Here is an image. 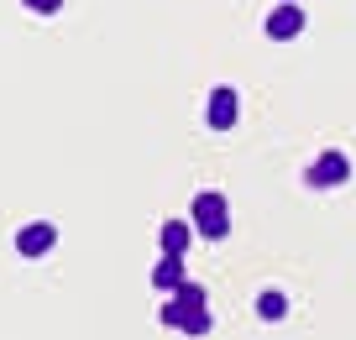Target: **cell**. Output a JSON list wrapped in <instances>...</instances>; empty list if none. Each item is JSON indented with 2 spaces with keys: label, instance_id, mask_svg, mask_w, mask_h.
<instances>
[{
  "label": "cell",
  "instance_id": "cell-1",
  "mask_svg": "<svg viewBox=\"0 0 356 340\" xmlns=\"http://www.w3.org/2000/svg\"><path fill=\"white\" fill-rule=\"evenodd\" d=\"M189 220H194V231H200V241H225V236H231V204H225V194H215V188L194 194Z\"/></svg>",
  "mask_w": 356,
  "mask_h": 340
},
{
  "label": "cell",
  "instance_id": "cell-2",
  "mask_svg": "<svg viewBox=\"0 0 356 340\" xmlns=\"http://www.w3.org/2000/svg\"><path fill=\"white\" fill-rule=\"evenodd\" d=\"M236 121H241V89L215 84L210 89V105H204V126H210V131H231Z\"/></svg>",
  "mask_w": 356,
  "mask_h": 340
},
{
  "label": "cell",
  "instance_id": "cell-3",
  "mask_svg": "<svg viewBox=\"0 0 356 340\" xmlns=\"http://www.w3.org/2000/svg\"><path fill=\"white\" fill-rule=\"evenodd\" d=\"M304 178H309V188H341L346 178H351V157L346 152H320Z\"/></svg>",
  "mask_w": 356,
  "mask_h": 340
},
{
  "label": "cell",
  "instance_id": "cell-4",
  "mask_svg": "<svg viewBox=\"0 0 356 340\" xmlns=\"http://www.w3.org/2000/svg\"><path fill=\"white\" fill-rule=\"evenodd\" d=\"M273 42H293V37L304 32V11H299V0H278V11L267 16V26H262Z\"/></svg>",
  "mask_w": 356,
  "mask_h": 340
},
{
  "label": "cell",
  "instance_id": "cell-5",
  "mask_svg": "<svg viewBox=\"0 0 356 340\" xmlns=\"http://www.w3.org/2000/svg\"><path fill=\"white\" fill-rule=\"evenodd\" d=\"M53 246H58V231L47 225V220H32V225H22V231H16V252H22L26 262H32V257H47Z\"/></svg>",
  "mask_w": 356,
  "mask_h": 340
},
{
  "label": "cell",
  "instance_id": "cell-6",
  "mask_svg": "<svg viewBox=\"0 0 356 340\" xmlns=\"http://www.w3.org/2000/svg\"><path fill=\"white\" fill-rule=\"evenodd\" d=\"M194 220H163V225H157V246H163V252H173V257H184L194 246Z\"/></svg>",
  "mask_w": 356,
  "mask_h": 340
},
{
  "label": "cell",
  "instance_id": "cell-7",
  "mask_svg": "<svg viewBox=\"0 0 356 340\" xmlns=\"http://www.w3.org/2000/svg\"><path fill=\"white\" fill-rule=\"evenodd\" d=\"M152 288H157V293H178V288H184V257L157 252V262H152Z\"/></svg>",
  "mask_w": 356,
  "mask_h": 340
},
{
  "label": "cell",
  "instance_id": "cell-8",
  "mask_svg": "<svg viewBox=\"0 0 356 340\" xmlns=\"http://www.w3.org/2000/svg\"><path fill=\"white\" fill-rule=\"evenodd\" d=\"M257 319H262V325H283V319H289L283 288H262V293H257Z\"/></svg>",
  "mask_w": 356,
  "mask_h": 340
},
{
  "label": "cell",
  "instance_id": "cell-9",
  "mask_svg": "<svg viewBox=\"0 0 356 340\" xmlns=\"http://www.w3.org/2000/svg\"><path fill=\"white\" fill-rule=\"evenodd\" d=\"M184 319H189V304H184V298H168V304H163V325L184 335Z\"/></svg>",
  "mask_w": 356,
  "mask_h": 340
},
{
  "label": "cell",
  "instance_id": "cell-10",
  "mask_svg": "<svg viewBox=\"0 0 356 340\" xmlns=\"http://www.w3.org/2000/svg\"><path fill=\"white\" fill-rule=\"evenodd\" d=\"M215 319H210V304L204 309H189V319H184V335H210Z\"/></svg>",
  "mask_w": 356,
  "mask_h": 340
},
{
  "label": "cell",
  "instance_id": "cell-11",
  "mask_svg": "<svg viewBox=\"0 0 356 340\" xmlns=\"http://www.w3.org/2000/svg\"><path fill=\"white\" fill-rule=\"evenodd\" d=\"M173 298H184L189 309H204V288H200V283H189V277H184V288H178Z\"/></svg>",
  "mask_w": 356,
  "mask_h": 340
},
{
  "label": "cell",
  "instance_id": "cell-12",
  "mask_svg": "<svg viewBox=\"0 0 356 340\" xmlns=\"http://www.w3.org/2000/svg\"><path fill=\"white\" fill-rule=\"evenodd\" d=\"M26 11H42V16H53V11H63V0H22Z\"/></svg>",
  "mask_w": 356,
  "mask_h": 340
}]
</instances>
